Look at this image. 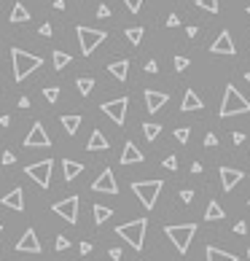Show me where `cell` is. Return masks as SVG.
I'll return each instance as SVG.
<instances>
[{"mask_svg": "<svg viewBox=\"0 0 250 261\" xmlns=\"http://www.w3.org/2000/svg\"><path fill=\"white\" fill-rule=\"evenodd\" d=\"M221 118H229V116H240V113H250V100L242 97L237 92L234 84H226V92H223V103H221Z\"/></svg>", "mask_w": 250, "mask_h": 261, "instance_id": "6da1fadb", "label": "cell"}, {"mask_svg": "<svg viewBox=\"0 0 250 261\" xmlns=\"http://www.w3.org/2000/svg\"><path fill=\"white\" fill-rule=\"evenodd\" d=\"M11 62H14V81H25L32 70H38V67L43 65L41 57L27 54V52H22V49H11Z\"/></svg>", "mask_w": 250, "mask_h": 261, "instance_id": "7a4b0ae2", "label": "cell"}, {"mask_svg": "<svg viewBox=\"0 0 250 261\" xmlns=\"http://www.w3.org/2000/svg\"><path fill=\"white\" fill-rule=\"evenodd\" d=\"M145 229H148V221L138 218V221H129V224L116 226V234L121 237V240H127L135 251H140V248H143V242H145Z\"/></svg>", "mask_w": 250, "mask_h": 261, "instance_id": "3957f363", "label": "cell"}, {"mask_svg": "<svg viewBox=\"0 0 250 261\" xmlns=\"http://www.w3.org/2000/svg\"><path fill=\"white\" fill-rule=\"evenodd\" d=\"M164 234L172 240V245L178 248V253L183 256V253H189V248H191V240H194V234H196V224L167 226V229H164Z\"/></svg>", "mask_w": 250, "mask_h": 261, "instance_id": "277c9868", "label": "cell"}, {"mask_svg": "<svg viewBox=\"0 0 250 261\" xmlns=\"http://www.w3.org/2000/svg\"><path fill=\"white\" fill-rule=\"evenodd\" d=\"M162 189H164V180H135V183H132L135 197H138V200L143 202V205L148 207V210L156 205V200H159V194H162Z\"/></svg>", "mask_w": 250, "mask_h": 261, "instance_id": "5b68a950", "label": "cell"}, {"mask_svg": "<svg viewBox=\"0 0 250 261\" xmlns=\"http://www.w3.org/2000/svg\"><path fill=\"white\" fill-rule=\"evenodd\" d=\"M76 32H78V43H81V54L83 57H89L108 38L105 30H92V27H78Z\"/></svg>", "mask_w": 250, "mask_h": 261, "instance_id": "8992f818", "label": "cell"}, {"mask_svg": "<svg viewBox=\"0 0 250 261\" xmlns=\"http://www.w3.org/2000/svg\"><path fill=\"white\" fill-rule=\"evenodd\" d=\"M51 167H54L51 159H43V162H35V164H30V167H25V173L30 175L41 189H49L51 186Z\"/></svg>", "mask_w": 250, "mask_h": 261, "instance_id": "52a82bcc", "label": "cell"}, {"mask_svg": "<svg viewBox=\"0 0 250 261\" xmlns=\"http://www.w3.org/2000/svg\"><path fill=\"white\" fill-rule=\"evenodd\" d=\"M127 105H129V97H118V100H111V103H102V113L113 118L116 127H121L127 121Z\"/></svg>", "mask_w": 250, "mask_h": 261, "instance_id": "ba28073f", "label": "cell"}, {"mask_svg": "<svg viewBox=\"0 0 250 261\" xmlns=\"http://www.w3.org/2000/svg\"><path fill=\"white\" fill-rule=\"evenodd\" d=\"M51 210H54L59 218H65L67 224H76V221H78V197H76V194L67 197V200L56 202V205L51 207Z\"/></svg>", "mask_w": 250, "mask_h": 261, "instance_id": "9c48e42d", "label": "cell"}, {"mask_svg": "<svg viewBox=\"0 0 250 261\" xmlns=\"http://www.w3.org/2000/svg\"><path fill=\"white\" fill-rule=\"evenodd\" d=\"M25 145H27V148H49V145H51V138L46 135L43 124H32L30 135L25 138Z\"/></svg>", "mask_w": 250, "mask_h": 261, "instance_id": "30bf717a", "label": "cell"}, {"mask_svg": "<svg viewBox=\"0 0 250 261\" xmlns=\"http://www.w3.org/2000/svg\"><path fill=\"white\" fill-rule=\"evenodd\" d=\"M92 191H100V194H118V186H116V175H113V170H102V175L92 183Z\"/></svg>", "mask_w": 250, "mask_h": 261, "instance_id": "8fae6325", "label": "cell"}, {"mask_svg": "<svg viewBox=\"0 0 250 261\" xmlns=\"http://www.w3.org/2000/svg\"><path fill=\"white\" fill-rule=\"evenodd\" d=\"M16 251H19V253H41V240H38L35 229H27L25 234L19 237V242H16Z\"/></svg>", "mask_w": 250, "mask_h": 261, "instance_id": "7c38bea8", "label": "cell"}, {"mask_svg": "<svg viewBox=\"0 0 250 261\" xmlns=\"http://www.w3.org/2000/svg\"><path fill=\"white\" fill-rule=\"evenodd\" d=\"M210 52H213V54H237V46H234V41H231V35H229V32H221V35L218 38H215V43H213V46H210Z\"/></svg>", "mask_w": 250, "mask_h": 261, "instance_id": "4fadbf2b", "label": "cell"}, {"mask_svg": "<svg viewBox=\"0 0 250 261\" xmlns=\"http://www.w3.org/2000/svg\"><path fill=\"white\" fill-rule=\"evenodd\" d=\"M245 178V173L242 170H234V167H221V186H223V191H231L240 180Z\"/></svg>", "mask_w": 250, "mask_h": 261, "instance_id": "5bb4252c", "label": "cell"}, {"mask_svg": "<svg viewBox=\"0 0 250 261\" xmlns=\"http://www.w3.org/2000/svg\"><path fill=\"white\" fill-rule=\"evenodd\" d=\"M143 151L138 148V145L132 143V140H127V143H124V151H121V159H118V162L121 164H140L143 162Z\"/></svg>", "mask_w": 250, "mask_h": 261, "instance_id": "9a60e30c", "label": "cell"}, {"mask_svg": "<svg viewBox=\"0 0 250 261\" xmlns=\"http://www.w3.org/2000/svg\"><path fill=\"white\" fill-rule=\"evenodd\" d=\"M167 94L164 92H153V89H148V92H145V108H148V113H156L159 108H164L167 105Z\"/></svg>", "mask_w": 250, "mask_h": 261, "instance_id": "2e32d148", "label": "cell"}, {"mask_svg": "<svg viewBox=\"0 0 250 261\" xmlns=\"http://www.w3.org/2000/svg\"><path fill=\"white\" fill-rule=\"evenodd\" d=\"M0 202H3V207H8V210H25V194H22V189H11Z\"/></svg>", "mask_w": 250, "mask_h": 261, "instance_id": "e0dca14e", "label": "cell"}, {"mask_svg": "<svg viewBox=\"0 0 250 261\" xmlns=\"http://www.w3.org/2000/svg\"><path fill=\"white\" fill-rule=\"evenodd\" d=\"M202 108H204L202 97L194 92V89H189V92L183 94V103H180V111H186V113H189V111H202Z\"/></svg>", "mask_w": 250, "mask_h": 261, "instance_id": "ac0fdd59", "label": "cell"}, {"mask_svg": "<svg viewBox=\"0 0 250 261\" xmlns=\"http://www.w3.org/2000/svg\"><path fill=\"white\" fill-rule=\"evenodd\" d=\"M108 70H111V76L116 78V81H127V73H129V59H116L108 65Z\"/></svg>", "mask_w": 250, "mask_h": 261, "instance_id": "d6986e66", "label": "cell"}, {"mask_svg": "<svg viewBox=\"0 0 250 261\" xmlns=\"http://www.w3.org/2000/svg\"><path fill=\"white\" fill-rule=\"evenodd\" d=\"M204 253H207V261H240L234 253L221 251V248H215V245H207V248H204Z\"/></svg>", "mask_w": 250, "mask_h": 261, "instance_id": "ffe728a7", "label": "cell"}, {"mask_svg": "<svg viewBox=\"0 0 250 261\" xmlns=\"http://www.w3.org/2000/svg\"><path fill=\"white\" fill-rule=\"evenodd\" d=\"M86 148H89V151H105V148H108V140H105V135H102L100 129H94V132H92Z\"/></svg>", "mask_w": 250, "mask_h": 261, "instance_id": "44dd1931", "label": "cell"}, {"mask_svg": "<svg viewBox=\"0 0 250 261\" xmlns=\"http://www.w3.org/2000/svg\"><path fill=\"white\" fill-rule=\"evenodd\" d=\"M62 167H65V180H73V178H78V175L83 173V164L81 162H70V159H65Z\"/></svg>", "mask_w": 250, "mask_h": 261, "instance_id": "7402d4cb", "label": "cell"}, {"mask_svg": "<svg viewBox=\"0 0 250 261\" xmlns=\"http://www.w3.org/2000/svg\"><path fill=\"white\" fill-rule=\"evenodd\" d=\"M8 22H14V25H19V22H30V11H27L22 3H16L14 11H11V16H8Z\"/></svg>", "mask_w": 250, "mask_h": 261, "instance_id": "603a6c76", "label": "cell"}, {"mask_svg": "<svg viewBox=\"0 0 250 261\" xmlns=\"http://www.w3.org/2000/svg\"><path fill=\"white\" fill-rule=\"evenodd\" d=\"M92 215H94V224L100 226V224H105V221L113 215V210L108 207V205H94V207H92Z\"/></svg>", "mask_w": 250, "mask_h": 261, "instance_id": "cb8c5ba5", "label": "cell"}, {"mask_svg": "<svg viewBox=\"0 0 250 261\" xmlns=\"http://www.w3.org/2000/svg\"><path fill=\"white\" fill-rule=\"evenodd\" d=\"M226 215V210L218 205V202H210L207 210H204V221H221Z\"/></svg>", "mask_w": 250, "mask_h": 261, "instance_id": "d4e9b609", "label": "cell"}, {"mask_svg": "<svg viewBox=\"0 0 250 261\" xmlns=\"http://www.w3.org/2000/svg\"><path fill=\"white\" fill-rule=\"evenodd\" d=\"M62 127H65L67 135H76L78 127H81V116H62Z\"/></svg>", "mask_w": 250, "mask_h": 261, "instance_id": "484cf974", "label": "cell"}, {"mask_svg": "<svg viewBox=\"0 0 250 261\" xmlns=\"http://www.w3.org/2000/svg\"><path fill=\"white\" fill-rule=\"evenodd\" d=\"M159 132H162V124H153V121H145V124H143V135H145V140H156V138H159Z\"/></svg>", "mask_w": 250, "mask_h": 261, "instance_id": "4316f807", "label": "cell"}, {"mask_svg": "<svg viewBox=\"0 0 250 261\" xmlns=\"http://www.w3.org/2000/svg\"><path fill=\"white\" fill-rule=\"evenodd\" d=\"M70 59H73V57H70V54H65V52H54V54H51V62H54L56 70H62L65 65H70Z\"/></svg>", "mask_w": 250, "mask_h": 261, "instance_id": "83f0119b", "label": "cell"}, {"mask_svg": "<svg viewBox=\"0 0 250 261\" xmlns=\"http://www.w3.org/2000/svg\"><path fill=\"white\" fill-rule=\"evenodd\" d=\"M143 35H145V30H143V27H129V30H127L129 43H135V46H138V43L143 41Z\"/></svg>", "mask_w": 250, "mask_h": 261, "instance_id": "f1b7e54d", "label": "cell"}, {"mask_svg": "<svg viewBox=\"0 0 250 261\" xmlns=\"http://www.w3.org/2000/svg\"><path fill=\"white\" fill-rule=\"evenodd\" d=\"M76 87H78V92H81V97H86V94L94 89V81H92V78H78Z\"/></svg>", "mask_w": 250, "mask_h": 261, "instance_id": "f546056e", "label": "cell"}, {"mask_svg": "<svg viewBox=\"0 0 250 261\" xmlns=\"http://www.w3.org/2000/svg\"><path fill=\"white\" fill-rule=\"evenodd\" d=\"M196 5H199L202 11H210V14H218V0H196Z\"/></svg>", "mask_w": 250, "mask_h": 261, "instance_id": "4dcf8cb0", "label": "cell"}, {"mask_svg": "<svg viewBox=\"0 0 250 261\" xmlns=\"http://www.w3.org/2000/svg\"><path fill=\"white\" fill-rule=\"evenodd\" d=\"M189 138H191V129L189 127H178V129H175V140H178V143H189Z\"/></svg>", "mask_w": 250, "mask_h": 261, "instance_id": "1f68e13d", "label": "cell"}, {"mask_svg": "<svg viewBox=\"0 0 250 261\" xmlns=\"http://www.w3.org/2000/svg\"><path fill=\"white\" fill-rule=\"evenodd\" d=\"M43 97H46L49 103H56V100H59V89H56V87H46V89H43Z\"/></svg>", "mask_w": 250, "mask_h": 261, "instance_id": "d6a6232c", "label": "cell"}, {"mask_svg": "<svg viewBox=\"0 0 250 261\" xmlns=\"http://www.w3.org/2000/svg\"><path fill=\"white\" fill-rule=\"evenodd\" d=\"M186 67H189V59H186V57H175V70H186Z\"/></svg>", "mask_w": 250, "mask_h": 261, "instance_id": "836d02e7", "label": "cell"}, {"mask_svg": "<svg viewBox=\"0 0 250 261\" xmlns=\"http://www.w3.org/2000/svg\"><path fill=\"white\" fill-rule=\"evenodd\" d=\"M124 3H127V8L132 11V14H138L140 5H143V0H124Z\"/></svg>", "mask_w": 250, "mask_h": 261, "instance_id": "e575fe53", "label": "cell"}, {"mask_svg": "<svg viewBox=\"0 0 250 261\" xmlns=\"http://www.w3.org/2000/svg\"><path fill=\"white\" fill-rule=\"evenodd\" d=\"M67 248H70V242H67V237H56V251H67Z\"/></svg>", "mask_w": 250, "mask_h": 261, "instance_id": "d590c367", "label": "cell"}, {"mask_svg": "<svg viewBox=\"0 0 250 261\" xmlns=\"http://www.w3.org/2000/svg\"><path fill=\"white\" fill-rule=\"evenodd\" d=\"M164 167H167V170H178V159L167 156V159H164Z\"/></svg>", "mask_w": 250, "mask_h": 261, "instance_id": "8d00e7d4", "label": "cell"}, {"mask_svg": "<svg viewBox=\"0 0 250 261\" xmlns=\"http://www.w3.org/2000/svg\"><path fill=\"white\" fill-rule=\"evenodd\" d=\"M234 232H237V234H248V224H245V221H237Z\"/></svg>", "mask_w": 250, "mask_h": 261, "instance_id": "74e56055", "label": "cell"}, {"mask_svg": "<svg viewBox=\"0 0 250 261\" xmlns=\"http://www.w3.org/2000/svg\"><path fill=\"white\" fill-rule=\"evenodd\" d=\"M108 256H111L113 261H121L124 253H121V248H111V251H108Z\"/></svg>", "mask_w": 250, "mask_h": 261, "instance_id": "f35d334b", "label": "cell"}, {"mask_svg": "<svg viewBox=\"0 0 250 261\" xmlns=\"http://www.w3.org/2000/svg\"><path fill=\"white\" fill-rule=\"evenodd\" d=\"M180 200H183V202H191V200H194V191H191V189H183V191H180Z\"/></svg>", "mask_w": 250, "mask_h": 261, "instance_id": "ab89813d", "label": "cell"}, {"mask_svg": "<svg viewBox=\"0 0 250 261\" xmlns=\"http://www.w3.org/2000/svg\"><path fill=\"white\" fill-rule=\"evenodd\" d=\"M97 16H100V19H108V16H111V8H108V5H100V8H97Z\"/></svg>", "mask_w": 250, "mask_h": 261, "instance_id": "60d3db41", "label": "cell"}, {"mask_svg": "<svg viewBox=\"0 0 250 261\" xmlns=\"http://www.w3.org/2000/svg\"><path fill=\"white\" fill-rule=\"evenodd\" d=\"M178 25H180L178 14H169V16H167V27H178Z\"/></svg>", "mask_w": 250, "mask_h": 261, "instance_id": "b9f144b4", "label": "cell"}, {"mask_svg": "<svg viewBox=\"0 0 250 261\" xmlns=\"http://www.w3.org/2000/svg\"><path fill=\"white\" fill-rule=\"evenodd\" d=\"M14 162H16V156L11 154V151H5V154H3V164L8 167V164H14Z\"/></svg>", "mask_w": 250, "mask_h": 261, "instance_id": "7bdbcfd3", "label": "cell"}, {"mask_svg": "<svg viewBox=\"0 0 250 261\" xmlns=\"http://www.w3.org/2000/svg\"><path fill=\"white\" fill-rule=\"evenodd\" d=\"M204 145H210V148H213V145H218V138H215V135L210 132L207 138H204Z\"/></svg>", "mask_w": 250, "mask_h": 261, "instance_id": "ee69618b", "label": "cell"}, {"mask_svg": "<svg viewBox=\"0 0 250 261\" xmlns=\"http://www.w3.org/2000/svg\"><path fill=\"white\" fill-rule=\"evenodd\" d=\"M156 70H159V65H156L153 59H151V62H145V73H156Z\"/></svg>", "mask_w": 250, "mask_h": 261, "instance_id": "f6af8a7d", "label": "cell"}, {"mask_svg": "<svg viewBox=\"0 0 250 261\" xmlns=\"http://www.w3.org/2000/svg\"><path fill=\"white\" fill-rule=\"evenodd\" d=\"M231 140L240 145V143H245V135H242V132H234V135H231Z\"/></svg>", "mask_w": 250, "mask_h": 261, "instance_id": "bcb514c9", "label": "cell"}, {"mask_svg": "<svg viewBox=\"0 0 250 261\" xmlns=\"http://www.w3.org/2000/svg\"><path fill=\"white\" fill-rule=\"evenodd\" d=\"M202 170H204V167H202V164H199V162H194V164H191V173H194V175H199V173H202Z\"/></svg>", "mask_w": 250, "mask_h": 261, "instance_id": "7dc6e473", "label": "cell"}, {"mask_svg": "<svg viewBox=\"0 0 250 261\" xmlns=\"http://www.w3.org/2000/svg\"><path fill=\"white\" fill-rule=\"evenodd\" d=\"M41 35H46V38L51 35V25H41Z\"/></svg>", "mask_w": 250, "mask_h": 261, "instance_id": "c3c4849f", "label": "cell"}, {"mask_svg": "<svg viewBox=\"0 0 250 261\" xmlns=\"http://www.w3.org/2000/svg\"><path fill=\"white\" fill-rule=\"evenodd\" d=\"M19 108H30V97H19Z\"/></svg>", "mask_w": 250, "mask_h": 261, "instance_id": "681fc988", "label": "cell"}, {"mask_svg": "<svg viewBox=\"0 0 250 261\" xmlns=\"http://www.w3.org/2000/svg\"><path fill=\"white\" fill-rule=\"evenodd\" d=\"M81 253H92V245H89V242H81Z\"/></svg>", "mask_w": 250, "mask_h": 261, "instance_id": "f907efd6", "label": "cell"}, {"mask_svg": "<svg viewBox=\"0 0 250 261\" xmlns=\"http://www.w3.org/2000/svg\"><path fill=\"white\" fill-rule=\"evenodd\" d=\"M54 8L62 11V8H65V0H54Z\"/></svg>", "mask_w": 250, "mask_h": 261, "instance_id": "816d5d0a", "label": "cell"}, {"mask_svg": "<svg viewBox=\"0 0 250 261\" xmlns=\"http://www.w3.org/2000/svg\"><path fill=\"white\" fill-rule=\"evenodd\" d=\"M8 124H11L8 116H0V127H8Z\"/></svg>", "mask_w": 250, "mask_h": 261, "instance_id": "f5cc1de1", "label": "cell"}, {"mask_svg": "<svg viewBox=\"0 0 250 261\" xmlns=\"http://www.w3.org/2000/svg\"><path fill=\"white\" fill-rule=\"evenodd\" d=\"M245 81H248V84H250V73H245Z\"/></svg>", "mask_w": 250, "mask_h": 261, "instance_id": "db71d44e", "label": "cell"}, {"mask_svg": "<svg viewBox=\"0 0 250 261\" xmlns=\"http://www.w3.org/2000/svg\"><path fill=\"white\" fill-rule=\"evenodd\" d=\"M248 261H250V251H248Z\"/></svg>", "mask_w": 250, "mask_h": 261, "instance_id": "11a10c76", "label": "cell"}, {"mask_svg": "<svg viewBox=\"0 0 250 261\" xmlns=\"http://www.w3.org/2000/svg\"><path fill=\"white\" fill-rule=\"evenodd\" d=\"M0 234H3V226H0Z\"/></svg>", "mask_w": 250, "mask_h": 261, "instance_id": "9f6ffc18", "label": "cell"}, {"mask_svg": "<svg viewBox=\"0 0 250 261\" xmlns=\"http://www.w3.org/2000/svg\"><path fill=\"white\" fill-rule=\"evenodd\" d=\"M248 14H250V5H248Z\"/></svg>", "mask_w": 250, "mask_h": 261, "instance_id": "6f0895ef", "label": "cell"}, {"mask_svg": "<svg viewBox=\"0 0 250 261\" xmlns=\"http://www.w3.org/2000/svg\"><path fill=\"white\" fill-rule=\"evenodd\" d=\"M248 205H250V202H248Z\"/></svg>", "mask_w": 250, "mask_h": 261, "instance_id": "680465c9", "label": "cell"}]
</instances>
